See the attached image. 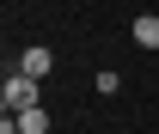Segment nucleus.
<instances>
[{"instance_id": "nucleus-2", "label": "nucleus", "mask_w": 159, "mask_h": 134, "mask_svg": "<svg viewBox=\"0 0 159 134\" xmlns=\"http://www.w3.org/2000/svg\"><path fill=\"white\" fill-rule=\"evenodd\" d=\"M49 67H55L49 49H25V55H19V73H31V79H49Z\"/></svg>"}, {"instance_id": "nucleus-1", "label": "nucleus", "mask_w": 159, "mask_h": 134, "mask_svg": "<svg viewBox=\"0 0 159 134\" xmlns=\"http://www.w3.org/2000/svg\"><path fill=\"white\" fill-rule=\"evenodd\" d=\"M0 104H6V116L37 110V79H31V73H6V85H0Z\"/></svg>"}, {"instance_id": "nucleus-4", "label": "nucleus", "mask_w": 159, "mask_h": 134, "mask_svg": "<svg viewBox=\"0 0 159 134\" xmlns=\"http://www.w3.org/2000/svg\"><path fill=\"white\" fill-rule=\"evenodd\" d=\"M19 134H49V110H19Z\"/></svg>"}, {"instance_id": "nucleus-3", "label": "nucleus", "mask_w": 159, "mask_h": 134, "mask_svg": "<svg viewBox=\"0 0 159 134\" xmlns=\"http://www.w3.org/2000/svg\"><path fill=\"white\" fill-rule=\"evenodd\" d=\"M129 37H135L141 49H159V19H153V12H141V19L129 24Z\"/></svg>"}]
</instances>
